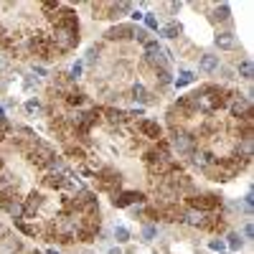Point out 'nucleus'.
<instances>
[{"instance_id": "nucleus-1", "label": "nucleus", "mask_w": 254, "mask_h": 254, "mask_svg": "<svg viewBox=\"0 0 254 254\" xmlns=\"http://www.w3.org/2000/svg\"><path fill=\"white\" fill-rule=\"evenodd\" d=\"M51 46L56 53H66L79 46V31H69V28H61L56 26L51 33Z\"/></svg>"}, {"instance_id": "nucleus-2", "label": "nucleus", "mask_w": 254, "mask_h": 254, "mask_svg": "<svg viewBox=\"0 0 254 254\" xmlns=\"http://www.w3.org/2000/svg\"><path fill=\"white\" fill-rule=\"evenodd\" d=\"M170 150H173V155L178 152V155H193L196 152V135H191V132H186V130H170Z\"/></svg>"}, {"instance_id": "nucleus-3", "label": "nucleus", "mask_w": 254, "mask_h": 254, "mask_svg": "<svg viewBox=\"0 0 254 254\" xmlns=\"http://www.w3.org/2000/svg\"><path fill=\"white\" fill-rule=\"evenodd\" d=\"M53 155H56L53 145H49V142H43V140H38L36 145H33V148L26 152L28 163H33L36 168H43V170H46V165H49V160H51Z\"/></svg>"}, {"instance_id": "nucleus-4", "label": "nucleus", "mask_w": 254, "mask_h": 254, "mask_svg": "<svg viewBox=\"0 0 254 254\" xmlns=\"http://www.w3.org/2000/svg\"><path fill=\"white\" fill-rule=\"evenodd\" d=\"M119 183H122V173L112 165H104L102 170H97V188L99 191H119Z\"/></svg>"}, {"instance_id": "nucleus-5", "label": "nucleus", "mask_w": 254, "mask_h": 254, "mask_svg": "<svg viewBox=\"0 0 254 254\" xmlns=\"http://www.w3.org/2000/svg\"><path fill=\"white\" fill-rule=\"evenodd\" d=\"M188 206L193 211H201V214H214L219 206H221V198L214 196V193H196L188 198Z\"/></svg>"}, {"instance_id": "nucleus-6", "label": "nucleus", "mask_w": 254, "mask_h": 254, "mask_svg": "<svg viewBox=\"0 0 254 254\" xmlns=\"http://www.w3.org/2000/svg\"><path fill=\"white\" fill-rule=\"evenodd\" d=\"M28 49L33 51V53H36V56H43V59H53V53H56V51H53V46H51V36H46V33H33V36H31V41H28Z\"/></svg>"}, {"instance_id": "nucleus-7", "label": "nucleus", "mask_w": 254, "mask_h": 254, "mask_svg": "<svg viewBox=\"0 0 254 254\" xmlns=\"http://www.w3.org/2000/svg\"><path fill=\"white\" fill-rule=\"evenodd\" d=\"M226 109L231 112V117H234V119H241V117H247L252 112V102H249L247 97H241V94H234V97L229 99Z\"/></svg>"}, {"instance_id": "nucleus-8", "label": "nucleus", "mask_w": 254, "mask_h": 254, "mask_svg": "<svg viewBox=\"0 0 254 254\" xmlns=\"http://www.w3.org/2000/svg\"><path fill=\"white\" fill-rule=\"evenodd\" d=\"M23 252V241L13 237L8 229L0 231V254H20Z\"/></svg>"}, {"instance_id": "nucleus-9", "label": "nucleus", "mask_w": 254, "mask_h": 254, "mask_svg": "<svg viewBox=\"0 0 254 254\" xmlns=\"http://www.w3.org/2000/svg\"><path fill=\"white\" fill-rule=\"evenodd\" d=\"M137 130H140L142 137H148L152 142L163 140V125L155 122V119H137Z\"/></svg>"}, {"instance_id": "nucleus-10", "label": "nucleus", "mask_w": 254, "mask_h": 254, "mask_svg": "<svg viewBox=\"0 0 254 254\" xmlns=\"http://www.w3.org/2000/svg\"><path fill=\"white\" fill-rule=\"evenodd\" d=\"M132 33H135V26L132 23H117V26H112L104 33V38L107 41H130Z\"/></svg>"}, {"instance_id": "nucleus-11", "label": "nucleus", "mask_w": 254, "mask_h": 254, "mask_svg": "<svg viewBox=\"0 0 254 254\" xmlns=\"http://www.w3.org/2000/svg\"><path fill=\"white\" fill-rule=\"evenodd\" d=\"M41 206H43V196H41L38 191H31L28 198L23 201V219H33Z\"/></svg>"}, {"instance_id": "nucleus-12", "label": "nucleus", "mask_w": 254, "mask_h": 254, "mask_svg": "<svg viewBox=\"0 0 254 254\" xmlns=\"http://www.w3.org/2000/svg\"><path fill=\"white\" fill-rule=\"evenodd\" d=\"M64 158H71V160H76V163H84L86 160V150L79 145V142H71V140H66L64 142Z\"/></svg>"}, {"instance_id": "nucleus-13", "label": "nucleus", "mask_w": 254, "mask_h": 254, "mask_svg": "<svg viewBox=\"0 0 254 254\" xmlns=\"http://www.w3.org/2000/svg\"><path fill=\"white\" fill-rule=\"evenodd\" d=\"M102 115H104V119H107L109 125H125L127 119H130L127 112H125V109H119V107H104Z\"/></svg>"}, {"instance_id": "nucleus-14", "label": "nucleus", "mask_w": 254, "mask_h": 254, "mask_svg": "<svg viewBox=\"0 0 254 254\" xmlns=\"http://www.w3.org/2000/svg\"><path fill=\"white\" fill-rule=\"evenodd\" d=\"M214 43H216L219 49H224V51L237 49V36H234V31H219L216 38H214Z\"/></svg>"}, {"instance_id": "nucleus-15", "label": "nucleus", "mask_w": 254, "mask_h": 254, "mask_svg": "<svg viewBox=\"0 0 254 254\" xmlns=\"http://www.w3.org/2000/svg\"><path fill=\"white\" fill-rule=\"evenodd\" d=\"M130 97L135 99V102H137L140 107H145V104H150V102H152V99H150L152 94L148 92V86H145V84H140V82H137V84H132V89H130Z\"/></svg>"}, {"instance_id": "nucleus-16", "label": "nucleus", "mask_w": 254, "mask_h": 254, "mask_svg": "<svg viewBox=\"0 0 254 254\" xmlns=\"http://www.w3.org/2000/svg\"><path fill=\"white\" fill-rule=\"evenodd\" d=\"M219 66H221V64H219L216 53H203V56L198 59V71H203V74H214Z\"/></svg>"}, {"instance_id": "nucleus-17", "label": "nucleus", "mask_w": 254, "mask_h": 254, "mask_svg": "<svg viewBox=\"0 0 254 254\" xmlns=\"http://www.w3.org/2000/svg\"><path fill=\"white\" fill-rule=\"evenodd\" d=\"M46 173H51V175H66V173H69L66 158H64V155H53V158L49 160V165H46Z\"/></svg>"}, {"instance_id": "nucleus-18", "label": "nucleus", "mask_w": 254, "mask_h": 254, "mask_svg": "<svg viewBox=\"0 0 254 254\" xmlns=\"http://www.w3.org/2000/svg\"><path fill=\"white\" fill-rule=\"evenodd\" d=\"M158 33L163 38H168V41H175V38H181V33H183V26L181 23H175V20H170V23H165L158 28Z\"/></svg>"}, {"instance_id": "nucleus-19", "label": "nucleus", "mask_w": 254, "mask_h": 254, "mask_svg": "<svg viewBox=\"0 0 254 254\" xmlns=\"http://www.w3.org/2000/svg\"><path fill=\"white\" fill-rule=\"evenodd\" d=\"M191 158H193V163H196V165H198V168H201V170H203V168H208V165H214V163H216V155H214V152H208V150H196Z\"/></svg>"}, {"instance_id": "nucleus-20", "label": "nucleus", "mask_w": 254, "mask_h": 254, "mask_svg": "<svg viewBox=\"0 0 254 254\" xmlns=\"http://www.w3.org/2000/svg\"><path fill=\"white\" fill-rule=\"evenodd\" d=\"M97 234L99 231H94V229H86V226H76V231H74V239H79L82 244H92V241H97Z\"/></svg>"}, {"instance_id": "nucleus-21", "label": "nucleus", "mask_w": 254, "mask_h": 254, "mask_svg": "<svg viewBox=\"0 0 254 254\" xmlns=\"http://www.w3.org/2000/svg\"><path fill=\"white\" fill-rule=\"evenodd\" d=\"M3 211H5L10 219H13V221H18V219H23V203H20L18 198H16V201H8V203L3 206Z\"/></svg>"}, {"instance_id": "nucleus-22", "label": "nucleus", "mask_w": 254, "mask_h": 254, "mask_svg": "<svg viewBox=\"0 0 254 254\" xmlns=\"http://www.w3.org/2000/svg\"><path fill=\"white\" fill-rule=\"evenodd\" d=\"M237 74H239L244 82H252V76H254V66H252V61H249V59H241V61L237 64Z\"/></svg>"}, {"instance_id": "nucleus-23", "label": "nucleus", "mask_w": 254, "mask_h": 254, "mask_svg": "<svg viewBox=\"0 0 254 254\" xmlns=\"http://www.w3.org/2000/svg\"><path fill=\"white\" fill-rule=\"evenodd\" d=\"M193 82H196V74H193V71H188V69H183V71L173 79V84L178 86V89H183V86H188V84H193Z\"/></svg>"}, {"instance_id": "nucleus-24", "label": "nucleus", "mask_w": 254, "mask_h": 254, "mask_svg": "<svg viewBox=\"0 0 254 254\" xmlns=\"http://www.w3.org/2000/svg\"><path fill=\"white\" fill-rule=\"evenodd\" d=\"M16 229L20 231V234H26V237H38L41 234V229L36 224H26L23 219H18V221H16Z\"/></svg>"}, {"instance_id": "nucleus-25", "label": "nucleus", "mask_w": 254, "mask_h": 254, "mask_svg": "<svg viewBox=\"0 0 254 254\" xmlns=\"http://www.w3.org/2000/svg\"><path fill=\"white\" fill-rule=\"evenodd\" d=\"M226 247L231 249V252H239L241 247H244V239H241V234H239V231H229V234H226Z\"/></svg>"}, {"instance_id": "nucleus-26", "label": "nucleus", "mask_w": 254, "mask_h": 254, "mask_svg": "<svg viewBox=\"0 0 254 254\" xmlns=\"http://www.w3.org/2000/svg\"><path fill=\"white\" fill-rule=\"evenodd\" d=\"M229 16H231V8L226 3H221V5L214 8V20H216V23H226Z\"/></svg>"}, {"instance_id": "nucleus-27", "label": "nucleus", "mask_w": 254, "mask_h": 254, "mask_svg": "<svg viewBox=\"0 0 254 254\" xmlns=\"http://www.w3.org/2000/svg\"><path fill=\"white\" fill-rule=\"evenodd\" d=\"M66 104L69 107H82L84 104V94L79 89H69L66 92Z\"/></svg>"}, {"instance_id": "nucleus-28", "label": "nucleus", "mask_w": 254, "mask_h": 254, "mask_svg": "<svg viewBox=\"0 0 254 254\" xmlns=\"http://www.w3.org/2000/svg\"><path fill=\"white\" fill-rule=\"evenodd\" d=\"M112 237L117 239V244H127V241H130V229L127 226H115V231H112Z\"/></svg>"}, {"instance_id": "nucleus-29", "label": "nucleus", "mask_w": 254, "mask_h": 254, "mask_svg": "<svg viewBox=\"0 0 254 254\" xmlns=\"http://www.w3.org/2000/svg\"><path fill=\"white\" fill-rule=\"evenodd\" d=\"M158 226L155 224H142V241H155Z\"/></svg>"}, {"instance_id": "nucleus-30", "label": "nucleus", "mask_w": 254, "mask_h": 254, "mask_svg": "<svg viewBox=\"0 0 254 254\" xmlns=\"http://www.w3.org/2000/svg\"><path fill=\"white\" fill-rule=\"evenodd\" d=\"M155 82H158L160 89H163V86H170L173 84V74L170 71H155Z\"/></svg>"}, {"instance_id": "nucleus-31", "label": "nucleus", "mask_w": 254, "mask_h": 254, "mask_svg": "<svg viewBox=\"0 0 254 254\" xmlns=\"http://www.w3.org/2000/svg\"><path fill=\"white\" fill-rule=\"evenodd\" d=\"M142 20H145V31H158L160 28L155 13H145V16H142Z\"/></svg>"}, {"instance_id": "nucleus-32", "label": "nucleus", "mask_w": 254, "mask_h": 254, "mask_svg": "<svg viewBox=\"0 0 254 254\" xmlns=\"http://www.w3.org/2000/svg\"><path fill=\"white\" fill-rule=\"evenodd\" d=\"M23 109H26L31 117H33V115H41V102H38V99H28V102L23 104Z\"/></svg>"}, {"instance_id": "nucleus-33", "label": "nucleus", "mask_w": 254, "mask_h": 254, "mask_svg": "<svg viewBox=\"0 0 254 254\" xmlns=\"http://www.w3.org/2000/svg\"><path fill=\"white\" fill-rule=\"evenodd\" d=\"M82 71H84V61H76V64L71 66V71L66 74V76H69V82H76V79L82 76Z\"/></svg>"}, {"instance_id": "nucleus-34", "label": "nucleus", "mask_w": 254, "mask_h": 254, "mask_svg": "<svg viewBox=\"0 0 254 254\" xmlns=\"http://www.w3.org/2000/svg\"><path fill=\"white\" fill-rule=\"evenodd\" d=\"M99 53H102V46H89V51H86V59L84 64H94L99 59Z\"/></svg>"}, {"instance_id": "nucleus-35", "label": "nucleus", "mask_w": 254, "mask_h": 254, "mask_svg": "<svg viewBox=\"0 0 254 254\" xmlns=\"http://www.w3.org/2000/svg\"><path fill=\"white\" fill-rule=\"evenodd\" d=\"M132 38L140 41V43H148V41H150V38H148V31L140 28V26H135V33H132Z\"/></svg>"}, {"instance_id": "nucleus-36", "label": "nucleus", "mask_w": 254, "mask_h": 254, "mask_svg": "<svg viewBox=\"0 0 254 254\" xmlns=\"http://www.w3.org/2000/svg\"><path fill=\"white\" fill-rule=\"evenodd\" d=\"M208 247H211L214 252H224L226 249V241L224 239H211V241H208Z\"/></svg>"}, {"instance_id": "nucleus-37", "label": "nucleus", "mask_w": 254, "mask_h": 254, "mask_svg": "<svg viewBox=\"0 0 254 254\" xmlns=\"http://www.w3.org/2000/svg\"><path fill=\"white\" fill-rule=\"evenodd\" d=\"M142 115H145V107H135V109H130V112H127L130 119H137V117H142Z\"/></svg>"}, {"instance_id": "nucleus-38", "label": "nucleus", "mask_w": 254, "mask_h": 254, "mask_svg": "<svg viewBox=\"0 0 254 254\" xmlns=\"http://www.w3.org/2000/svg\"><path fill=\"white\" fill-rule=\"evenodd\" d=\"M254 237V229H252V221L244 224V231H241V239H252Z\"/></svg>"}, {"instance_id": "nucleus-39", "label": "nucleus", "mask_w": 254, "mask_h": 254, "mask_svg": "<svg viewBox=\"0 0 254 254\" xmlns=\"http://www.w3.org/2000/svg\"><path fill=\"white\" fill-rule=\"evenodd\" d=\"M33 74H36V79H38V76H46L49 71H46V66H41V64H33Z\"/></svg>"}, {"instance_id": "nucleus-40", "label": "nucleus", "mask_w": 254, "mask_h": 254, "mask_svg": "<svg viewBox=\"0 0 254 254\" xmlns=\"http://www.w3.org/2000/svg\"><path fill=\"white\" fill-rule=\"evenodd\" d=\"M142 16H145V13H142L140 8H132V13H130V18H132V20H137V23L142 20Z\"/></svg>"}, {"instance_id": "nucleus-41", "label": "nucleus", "mask_w": 254, "mask_h": 254, "mask_svg": "<svg viewBox=\"0 0 254 254\" xmlns=\"http://www.w3.org/2000/svg\"><path fill=\"white\" fill-rule=\"evenodd\" d=\"M107 254H122V249H119V247H109Z\"/></svg>"}, {"instance_id": "nucleus-42", "label": "nucleus", "mask_w": 254, "mask_h": 254, "mask_svg": "<svg viewBox=\"0 0 254 254\" xmlns=\"http://www.w3.org/2000/svg\"><path fill=\"white\" fill-rule=\"evenodd\" d=\"M0 119H5V107L0 104Z\"/></svg>"}, {"instance_id": "nucleus-43", "label": "nucleus", "mask_w": 254, "mask_h": 254, "mask_svg": "<svg viewBox=\"0 0 254 254\" xmlns=\"http://www.w3.org/2000/svg\"><path fill=\"white\" fill-rule=\"evenodd\" d=\"M43 254H59L56 249H46V252H43Z\"/></svg>"}, {"instance_id": "nucleus-44", "label": "nucleus", "mask_w": 254, "mask_h": 254, "mask_svg": "<svg viewBox=\"0 0 254 254\" xmlns=\"http://www.w3.org/2000/svg\"><path fill=\"white\" fill-rule=\"evenodd\" d=\"M5 168V163H3V155H0V170H3Z\"/></svg>"}, {"instance_id": "nucleus-45", "label": "nucleus", "mask_w": 254, "mask_h": 254, "mask_svg": "<svg viewBox=\"0 0 254 254\" xmlns=\"http://www.w3.org/2000/svg\"><path fill=\"white\" fill-rule=\"evenodd\" d=\"M82 254H92V252H82Z\"/></svg>"}, {"instance_id": "nucleus-46", "label": "nucleus", "mask_w": 254, "mask_h": 254, "mask_svg": "<svg viewBox=\"0 0 254 254\" xmlns=\"http://www.w3.org/2000/svg\"><path fill=\"white\" fill-rule=\"evenodd\" d=\"M0 231H3V224H0Z\"/></svg>"}]
</instances>
